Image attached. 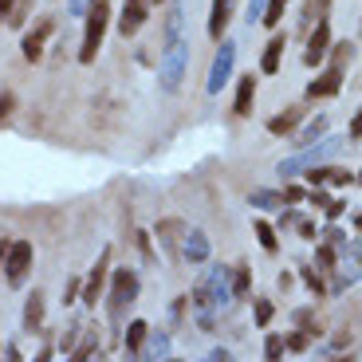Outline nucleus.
I'll return each instance as SVG.
<instances>
[{
  "label": "nucleus",
  "mask_w": 362,
  "mask_h": 362,
  "mask_svg": "<svg viewBox=\"0 0 362 362\" xmlns=\"http://www.w3.org/2000/svg\"><path fill=\"white\" fill-rule=\"evenodd\" d=\"M354 228H358V233H362V213H354Z\"/></svg>",
  "instance_id": "nucleus-51"
},
{
  "label": "nucleus",
  "mask_w": 362,
  "mask_h": 362,
  "mask_svg": "<svg viewBox=\"0 0 362 362\" xmlns=\"http://www.w3.org/2000/svg\"><path fill=\"white\" fill-rule=\"evenodd\" d=\"M28 12H32V0H16V8H12L8 24H12V28H24V24H28Z\"/></svg>",
  "instance_id": "nucleus-35"
},
{
  "label": "nucleus",
  "mask_w": 362,
  "mask_h": 362,
  "mask_svg": "<svg viewBox=\"0 0 362 362\" xmlns=\"http://www.w3.org/2000/svg\"><path fill=\"white\" fill-rule=\"evenodd\" d=\"M252 107H256V75H240V83H236V103H233V110L240 118H248L252 115Z\"/></svg>",
  "instance_id": "nucleus-14"
},
{
  "label": "nucleus",
  "mask_w": 362,
  "mask_h": 362,
  "mask_svg": "<svg viewBox=\"0 0 362 362\" xmlns=\"http://www.w3.org/2000/svg\"><path fill=\"white\" fill-rule=\"evenodd\" d=\"M4 362H24V358H20V351H16V346H8V351H4Z\"/></svg>",
  "instance_id": "nucleus-50"
},
{
  "label": "nucleus",
  "mask_w": 362,
  "mask_h": 362,
  "mask_svg": "<svg viewBox=\"0 0 362 362\" xmlns=\"http://www.w3.org/2000/svg\"><path fill=\"white\" fill-rule=\"evenodd\" d=\"M284 8H288V0H268V4H264V16H260V24H264V28H280V20H284Z\"/></svg>",
  "instance_id": "nucleus-25"
},
{
  "label": "nucleus",
  "mask_w": 362,
  "mask_h": 362,
  "mask_svg": "<svg viewBox=\"0 0 362 362\" xmlns=\"http://www.w3.org/2000/svg\"><path fill=\"white\" fill-rule=\"evenodd\" d=\"M303 115H308L303 107H288L284 115H272V118H268V134H276V138L291 134V130H296L299 122H303Z\"/></svg>",
  "instance_id": "nucleus-15"
},
{
  "label": "nucleus",
  "mask_w": 362,
  "mask_h": 362,
  "mask_svg": "<svg viewBox=\"0 0 362 362\" xmlns=\"http://www.w3.org/2000/svg\"><path fill=\"white\" fill-rule=\"evenodd\" d=\"M264 362H284V335L272 331V335L264 339Z\"/></svg>",
  "instance_id": "nucleus-29"
},
{
  "label": "nucleus",
  "mask_w": 362,
  "mask_h": 362,
  "mask_svg": "<svg viewBox=\"0 0 362 362\" xmlns=\"http://www.w3.org/2000/svg\"><path fill=\"white\" fill-rule=\"evenodd\" d=\"M12 8H16V0H0V24H8Z\"/></svg>",
  "instance_id": "nucleus-44"
},
{
  "label": "nucleus",
  "mask_w": 362,
  "mask_h": 362,
  "mask_svg": "<svg viewBox=\"0 0 362 362\" xmlns=\"http://www.w3.org/2000/svg\"><path fill=\"white\" fill-rule=\"evenodd\" d=\"M248 288H252V272H248V264H236V268H233V296L245 299Z\"/></svg>",
  "instance_id": "nucleus-24"
},
{
  "label": "nucleus",
  "mask_w": 362,
  "mask_h": 362,
  "mask_svg": "<svg viewBox=\"0 0 362 362\" xmlns=\"http://www.w3.org/2000/svg\"><path fill=\"white\" fill-rule=\"evenodd\" d=\"M146 339H150V323H146V319H134V323H127V339H122V343H127V354H138Z\"/></svg>",
  "instance_id": "nucleus-18"
},
{
  "label": "nucleus",
  "mask_w": 362,
  "mask_h": 362,
  "mask_svg": "<svg viewBox=\"0 0 362 362\" xmlns=\"http://www.w3.org/2000/svg\"><path fill=\"white\" fill-rule=\"evenodd\" d=\"M55 36V20L52 16H40L36 24L24 32V44H20V52H24V59L28 64H40L44 59V52H47V40Z\"/></svg>",
  "instance_id": "nucleus-4"
},
{
  "label": "nucleus",
  "mask_w": 362,
  "mask_h": 362,
  "mask_svg": "<svg viewBox=\"0 0 362 362\" xmlns=\"http://www.w3.org/2000/svg\"><path fill=\"white\" fill-rule=\"evenodd\" d=\"M354 181H362V170H358V173H354Z\"/></svg>",
  "instance_id": "nucleus-53"
},
{
  "label": "nucleus",
  "mask_w": 362,
  "mask_h": 362,
  "mask_svg": "<svg viewBox=\"0 0 362 362\" xmlns=\"http://www.w3.org/2000/svg\"><path fill=\"white\" fill-rule=\"evenodd\" d=\"M233 64H236V44L221 40V55L213 59V71H209V95H217V90L228 83V75H233Z\"/></svg>",
  "instance_id": "nucleus-8"
},
{
  "label": "nucleus",
  "mask_w": 362,
  "mask_h": 362,
  "mask_svg": "<svg viewBox=\"0 0 362 362\" xmlns=\"http://www.w3.org/2000/svg\"><path fill=\"white\" fill-rule=\"evenodd\" d=\"M87 4H90V0H71V12H75V16H87Z\"/></svg>",
  "instance_id": "nucleus-48"
},
{
  "label": "nucleus",
  "mask_w": 362,
  "mask_h": 362,
  "mask_svg": "<svg viewBox=\"0 0 362 362\" xmlns=\"http://www.w3.org/2000/svg\"><path fill=\"white\" fill-rule=\"evenodd\" d=\"M264 4H268V0H248V20H260L264 16Z\"/></svg>",
  "instance_id": "nucleus-43"
},
{
  "label": "nucleus",
  "mask_w": 362,
  "mask_h": 362,
  "mask_svg": "<svg viewBox=\"0 0 362 362\" xmlns=\"http://www.w3.org/2000/svg\"><path fill=\"white\" fill-rule=\"evenodd\" d=\"M138 236V248H142V256H154V252H150V236H146V233H134Z\"/></svg>",
  "instance_id": "nucleus-46"
},
{
  "label": "nucleus",
  "mask_w": 362,
  "mask_h": 362,
  "mask_svg": "<svg viewBox=\"0 0 362 362\" xmlns=\"http://www.w3.org/2000/svg\"><path fill=\"white\" fill-rule=\"evenodd\" d=\"M107 284H110V248H103L95 268H90V276H87V284H83V303L95 308V303L107 296Z\"/></svg>",
  "instance_id": "nucleus-5"
},
{
  "label": "nucleus",
  "mask_w": 362,
  "mask_h": 362,
  "mask_svg": "<svg viewBox=\"0 0 362 362\" xmlns=\"http://www.w3.org/2000/svg\"><path fill=\"white\" fill-rule=\"evenodd\" d=\"M339 87H343V71H339V67H327V71L308 87V99L311 103H315V99H335Z\"/></svg>",
  "instance_id": "nucleus-13"
},
{
  "label": "nucleus",
  "mask_w": 362,
  "mask_h": 362,
  "mask_svg": "<svg viewBox=\"0 0 362 362\" xmlns=\"http://www.w3.org/2000/svg\"><path fill=\"white\" fill-rule=\"evenodd\" d=\"M185 256H189V264H201L209 256V240L205 233H189V240H185Z\"/></svg>",
  "instance_id": "nucleus-22"
},
{
  "label": "nucleus",
  "mask_w": 362,
  "mask_h": 362,
  "mask_svg": "<svg viewBox=\"0 0 362 362\" xmlns=\"http://www.w3.org/2000/svg\"><path fill=\"white\" fill-rule=\"evenodd\" d=\"M303 197H308V189H303V185H284V205H299Z\"/></svg>",
  "instance_id": "nucleus-36"
},
{
  "label": "nucleus",
  "mask_w": 362,
  "mask_h": 362,
  "mask_svg": "<svg viewBox=\"0 0 362 362\" xmlns=\"http://www.w3.org/2000/svg\"><path fill=\"white\" fill-rule=\"evenodd\" d=\"M95 351H99V327H95V331L83 327V343L71 351V358H67V362H90V354H95Z\"/></svg>",
  "instance_id": "nucleus-19"
},
{
  "label": "nucleus",
  "mask_w": 362,
  "mask_h": 362,
  "mask_svg": "<svg viewBox=\"0 0 362 362\" xmlns=\"http://www.w3.org/2000/svg\"><path fill=\"white\" fill-rule=\"evenodd\" d=\"M296 213H291V209H288V213H284V217H280V228H296Z\"/></svg>",
  "instance_id": "nucleus-47"
},
{
  "label": "nucleus",
  "mask_w": 362,
  "mask_h": 362,
  "mask_svg": "<svg viewBox=\"0 0 362 362\" xmlns=\"http://www.w3.org/2000/svg\"><path fill=\"white\" fill-rule=\"evenodd\" d=\"M311 343H315V339H311L308 331H291V335H284V351H296V354H303Z\"/></svg>",
  "instance_id": "nucleus-30"
},
{
  "label": "nucleus",
  "mask_w": 362,
  "mask_h": 362,
  "mask_svg": "<svg viewBox=\"0 0 362 362\" xmlns=\"http://www.w3.org/2000/svg\"><path fill=\"white\" fill-rule=\"evenodd\" d=\"M146 20H150V0H127L122 12H118V32L122 36H134Z\"/></svg>",
  "instance_id": "nucleus-10"
},
{
  "label": "nucleus",
  "mask_w": 362,
  "mask_h": 362,
  "mask_svg": "<svg viewBox=\"0 0 362 362\" xmlns=\"http://www.w3.org/2000/svg\"><path fill=\"white\" fill-rule=\"evenodd\" d=\"M272 315H276V308H272V299H252V319L256 327H268Z\"/></svg>",
  "instance_id": "nucleus-31"
},
{
  "label": "nucleus",
  "mask_w": 362,
  "mask_h": 362,
  "mask_svg": "<svg viewBox=\"0 0 362 362\" xmlns=\"http://www.w3.org/2000/svg\"><path fill=\"white\" fill-rule=\"evenodd\" d=\"M343 213H346V201H335V197H331V205L323 209V217H327V221H339Z\"/></svg>",
  "instance_id": "nucleus-39"
},
{
  "label": "nucleus",
  "mask_w": 362,
  "mask_h": 362,
  "mask_svg": "<svg viewBox=\"0 0 362 362\" xmlns=\"http://www.w3.org/2000/svg\"><path fill=\"white\" fill-rule=\"evenodd\" d=\"M181 67H185V47H181V40H173V44H165V55H162V87L165 90H177Z\"/></svg>",
  "instance_id": "nucleus-9"
},
{
  "label": "nucleus",
  "mask_w": 362,
  "mask_h": 362,
  "mask_svg": "<svg viewBox=\"0 0 362 362\" xmlns=\"http://www.w3.org/2000/svg\"><path fill=\"white\" fill-rule=\"evenodd\" d=\"M185 233V225H181V221H162V225H158V240H162V248H177V236Z\"/></svg>",
  "instance_id": "nucleus-21"
},
{
  "label": "nucleus",
  "mask_w": 362,
  "mask_h": 362,
  "mask_svg": "<svg viewBox=\"0 0 362 362\" xmlns=\"http://www.w3.org/2000/svg\"><path fill=\"white\" fill-rule=\"evenodd\" d=\"M327 185H335V189H351V185H354V173L343 170V165H331V181H327Z\"/></svg>",
  "instance_id": "nucleus-33"
},
{
  "label": "nucleus",
  "mask_w": 362,
  "mask_h": 362,
  "mask_svg": "<svg viewBox=\"0 0 362 362\" xmlns=\"http://www.w3.org/2000/svg\"><path fill=\"white\" fill-rule=\"evenodd\" d=\"M75 299H83V284H79V280H67V288H64V303H75Z\"/></svg>",
  "instance_id": "nucleus-40"
},
{
  "label": "nucleus",
  "mask_w": 362,
  "mask_h": 362,
  "mask_svg": "<svg viewBox=\"0 0 362 362\" xmlns=\"http://www.w3.org/2000/svg\"><path fill=\"white\" fill-rule=\"evenodd\" d=\"M252 233H256V240H260L264 252H280V236H276V225H268V221H256Z\"/></svg>",
  "instance_id": "nucleus-20"
},
{
  "label": "nucleus",
  "mask_w": 362,
  "mask_h": 362,
  "mask_svg": "<svg viewBox=\"0 0 362 362\" xmlns=\"http://www.w3.org/2000/svg\"><path fill=\"white\" fill-rule=\"evenodd\" d=\"M335 362H354V358H351V354H346V358H343V354H339V358H335Z\"/></svg>",
  "instance_id": "nucleus-52"
},
{
  "label": "nucleus",
  "mask_w": 362,
  "mask_h": 362,
  "mask_svg": "<svg viewBox=\"0 0 362 362\" xmlns=\"http://www.w3.org/2000/svg\"><path fill=\"white\" fill-rule=\"evenodd\" d=\"M339 138H327V142H319L315 150H303L299 158H291V162H280V173H296V170H311V165H319V162H327V158L339 150Z\"/></svg>",
  "instance_id": "nucleus-7"
},
{
  "label": "nucleus",
  "mask_w": 362,
  "mask_h": 362,
  "mask_svg": "<svg viewBox=\"0 0 362 362\" xmlns=\"http://www.w3.org/2000/svg\"><path fill=\"white\" fill-rule=\"evenodd\" d=\"M138 272L134 268H110V284H107V319L115 327H122V319H127V311L134 308L138 299Z\"/></svg>",
  "instance_id": "nucleus-1"
},
{
  "label": "nucleus",
  "mask_w": 362,
  "mask_h": 362,
  "mask_svg": "<svg viewBox=\"0 0 362 362\" xmlns=\"http://www.w3.org/2000/svg\"><path fill=\"white\" fill-rule=\"evenodd\" d=\"M24 331H32V335L44 331V296H40V291H32L28 303H24Z\"/></svg>",
  "instance_id": "nucleus-16"
},
{
  "label": "nucleus",
  "mask_w": 362,
  "mask_h": 362,
  "mask_svg": "<svg viewBox=\"0 0 362 362\" xmlns=\"http://www.w3.org/2000/svg\"><path fill=\"white\" fill-rule=\"evenodd\" d=\"M284 47H288V32H276V36L264 44V55H260V71L264 75H276L284 67Z\"/></svg>",
  "instance_id": "nucleus-11"
},
{
  "label": "nucleus",
  "mask_w": 362,
  "mask_h": 362,
  "mask_svg": "<svg viewBox=\"0 0 362 362\" xmlns=\"http://www.w3.org/2000/svg\"><path fill=\"white\" fill-rule=\"evenodd\" d=\"M327 55H331V67L343 71V67L354 59V44H351V40H339V44H331V52H327Z\"/></svg>",
  "instance_id": "nucleus-23"
},
{
  "label": "nucleus",
  "mask_w": 362,
  "mask_h": 362,
  "mask_svg": "<svg viewBox=\"0 0 362 362\" xmlns=\"http://www.w3.org/2000/svg\"><path fill=\"white\" fill-rule=\"evenodd\" d=\"M83 20H87V24H83L79 64H95V55H99V47H103V36H107V24H110V0H90Z\"/></svg>",
  "instance_id": "nucleus-2"
},
{
  "label": "nucleus",
  "mask_w": 362,
  "mask_h": 362,
  "mask_svg": "<svg viewBox=\"0 0 362 362\" xmlns=\"http://www.w3.org/2000/svg\"><path fill=\"white\" fill-rule=\"evenodd\" d=\"M327 181H331V165H311V170H308V185H311V189H323Z\"/></svg>",
  "instance_id": "nucleus-34"
},
{
  "label": "nucleus",
  "mask_w": 362,
  "mask_h": 362,
  "mask_svg": "<svg viewBox=\"0 0 362 362\" xmlns=\"http://www.w3.org/2000/svg\"><path fill=\"white\" fill-rule=\"evenodd\" d=\"M327 12H331V0H308V8L299 16V32H311L319 20H327Z\"/></svg>",
  "instance_id": "nucleus-17"
},
{
  "label": "nucleus",
  "mask_w": 362,
  "mask_h": 362,
  "mask_svg": "<svg viewBox=\"0 0 362 362\" xmlns=\"http://www.w3.org/2000/svg\"><path fill=\"white\" fill-rule=\"evenodd\" d=\"M12 110H16V95H12V90H0V122H4Z\"/></svg>",
  "instance_id": "nucleus-37"
},
{
  "label": "nucleus",
  "mask_w": 362,
  "mask_h": 362,
  "mask_svg": "<svg viewBox=\"0 0 362 362\" xmlns=\"http://www.w3.org/2000/svg\"><path fill=\"white\" fill-rule=\"evenodd\" d=\"M165 362H177V358H165Z\"/></svg>",
  "instance_id": "nucleus-54"
},
{
  "label": "nucleus",
  "mask_w": 362,
  "mask_h": 362,
  "mask_svg": "<svg viewBox=\"0 0 362 362\" xmlns=\"http://www.w3.org/2000/svg\"><path fill=\"white\" fill-rule=\"evenodd\" d=\"M308 201H311V205H315V209H319V213H323V209H327V205H331V197H327V193H323V189H311V193H308Z\"/></svg>",
  "instance_id": "nucleus-42"
},
{
  "label": "nucleus",
  "mask_w": 362,
  "mask_h": 362,
  "mask_svg": "<svg viewBox=\"0 0 362 362\" xmlns=\"http://www.w3.org/2000/svg\"><path fill=\"white\" fill-rule=\"evenodd\" d=\"M331 44H335V40H331V20H319V24L308 32V47H303V64H308V67H319V64L327 59V52H331Z\"/></svg>",
  "instance_id": "nucleus-6"
},
{
  "label": "nucleus",
  "mask_w": 362,
  "mask_h": 362,
  "mask_svg": "<svg viewBox=\"0 0 362 362\" xmlns=\"http://www.w3.org/2000/svg\"><path fill=\"white\" fill-rule=\"evenodd\" d=\"M315 264H319L315 272H335V264H339V252H335L331 245H323V240H319V245H315Z\"/></svg>",
  "instance_id": "nucleus-26"
},
{
  "label": "nucleus",
  "mask_w": 362,
  "mask_h": 362,
  "mask_svg": "<svg viewBox=\"0 0 362 362\" xmlns=\"http://www.w3.org/2000/svg\"><path fill=\"white\" fill-rule=\"evenodd\" d=\"M252 205H260V209H284V193L256 189V193H252Z\"/></svg>",
  "instance_id": "nucleus-32"
},
{
  "label": "nucleus",
  "mask_w": 362,
  "mask_h": 362,
  "mask_svg": "<svg viewBox=\"0 0 362 362\" xmlns=\"http://www.w3.org/2000/svg\"><path fill=\"white\" fill-rule=\"evenodd\" d=\"M296 233L303 236V240H315V236H319V233H315V221H308V217L296 221Z\"/></svg>",
  "instance_id": "nucleus-38"
},
{
  "label": "nucleus",
  "mask_w": 362,
  "mask_h": 362,
  "mask_svg": "<svg viewBox=\"0 0 362 362\" xmlns=\"http://www.w3.org/2000/svg\"><path fill=\"white\" fill-rule=\"evenodd\" d=\"M299 280L308 284L311 291H315V296H327V284H323V272H315L311 268V264H303V268H299Z\"/></svg>",
  "instance_id": "nucleus-28"
},
{
  "label": "nucleus",
  "mask_w": 362,
  "mask_h": 362,
  "mask_svg": "<svg viewBox=\"0 0 362 362\" xmlns=\"http://www.w3.org/2000/svg\"><path fill=\"white\" fill-rule=\"evenodd\" d=\"M233 8L236 0H213V8H209V36L213 40H225L228 24H233Z\"/></svg>",
  "instance_id": "nucleus-12"
},
{
  "label": "nucleus",
  "mask_w": 362,
  "mask_h": 362,
  "mask_svg": "<svg viewBox=\"0 0 362 362\" xmlns=\"http://www.w3.org/2000/svg\"><path fill=\"white\" fill-rule=\"evenodd\" d=\"M52 354H55L52 346H44V351H40V354H36V358H32V362H52Z\"/></svg>",
  "instance_id": "nucleus-49"
},
{
  "label": "nucleus",
  "mask_w": 362,
  "mask_h": 362,
  "mask_svg": "<svg viewBox=\"0 0 362 362\" xmlns=\"http://www.w3.org/2000/svg\"><path fill=\"white\" fill-rule=\"evenodd\" d=\"M323 130H327V118H315V122H311V127L296 138V146H299V150H311V146H315V138H323Z\"/></svg>",
  "instance_id": "nucleus-27"
},
{
  "label": "nucleus",
  "mask_w": 362,
  "mask_h": 362,
  "mask_svg": "<svg viewBox=\"0 0 362 362\" xmlns=\"http://www.w3.org/2000/svg\"><path fill=\"white\" fill-rule=\"evenodd\" d=\"M32 260H36V248H32V240H12L8 260H4V280H8L12 288H20V284L28 280V272H32Z\"/></svg>",
  "instance_id": "nucleus-3"
},
{
  "label": "nucleus",
  "mask_w": 362,
  "mask_h": 362,
  "mask_svg": "<svg viewBox=\"0 0 362 362\" xmlns=\"http://www.w3.org/2000/svg\"><path fill=\"white\" fill-rule=\"evenodd\" d=\"M346 138H351V142H358V138H362V107H358V115L351 118V127H346Z\"/></svg>",
  "instance_id": "nucleus-41"
},
{
  "label": "nucleus",
  "mask_w": 362,
  "mask_h": 362,
  "mask_svg": "<svg viewBox=\"0 0 362 362\" xmlns=\"http://www.w3.org/2000/svg\"><path fill=\"white\" fill-rule=\"evenodd\" d=\"M8 248H12V236H0V272H4V260H8Z\"/></svg>",
  "instance_id": "nucleus-45"
},
{
  "label": "nucleus",
  "mask_w": 362,
  "mask_h": 362,
  "mask_svg": "<svg viewBox=\"0 0 362 362\" xmlns=\"http://www.w3.org/2000/svg\"><path fill=\"white\" fill-rule=\"evenodd\" d=\"M154 4H162V0H154Z\"/></svg>",
  "instance_id": "nucleus-55"
}]
</instances>
